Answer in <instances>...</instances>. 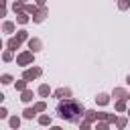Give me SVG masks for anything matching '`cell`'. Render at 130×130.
I'll return each instance as SVG.
<instances>
[{
  "instance_id": "6da1fadb",
  "label": "cell",
  "mask_w": 130,
  "mask_h": 130,
  "mask_svg": "<svg viewBox=\"0 0 130 130\" xmlns=\"http://www.w3.org/2000/svg\"><path fill=\"white\" fill-rule=\"evenodd\" d=\"M57 114L61 120L69 122V124H79L81 118L85 116V106L83 102L75 100V98H67V100H59L57 104Z\"/></svg>"
},
{
  "instance_id": "7a4b0ae2",
  "label": "cell",
  "mask_w": 130,
  "mask_h": 130,
  "mask_svg": "<svg viewBox=\"0 0 130 130\" xmlns=\"http://www.w3.org/2000/svg\"><path fill=\"white\" fill-rule=\"evenodd\" d=\"M35 55H37V53H32L30 49H24V51H20V53L16 55V59H14V61H16V65H18V67H22V69H24V67L35 65Z\"/></svg>"
},
{
  "instance_id": "3957f363",
  "label": "cell",
  "mask_w": 130,
  "mask_h": 130,
  "mask_svg": "<svg viewBox=\"0 0 130 130\" xmlns=\"http://www.w3.org/2000/svg\"><path fill=\"white\" fill-rule=\"evenodd\" d=\"M47 16H49V8H47V6H41V8H39L30 18H32V22H35V24H41V22H45V18H47Z\"/></svg>"
},
{
  "instance_id": "277c9868",
  "label": "cell",
  "mask_w": 130,
  "mask_h": 130,
  "mask_svg": "<svg viewBox=\"0 0 130 130\" xmlns=\"http://www.w3.org/2000/svg\"><path fill=\"white\" fill-rule=\"evenodd\" d=\"M53 98L67 100V98H73V91H71V87H57V89H53Z\"/></svg>"
},
{
  "instance_id": "5b68a950",
  "label": "cell",
  "mask_w": 130,
  "mask_h": 130,
  "mask_svg": "<svg viewBox=\"0 0 130 130\" xmlns=\"http://www.w3.org/2000/svg\"><path fill=\"white\" fill-rule=\"evenodd\" d=\"M26 47H28L32 53H39V51H43V41H41L39 37H30V39L26 41Z\"/></svg>"
},
{
  "instance_id": "8992f818",
  "label": "cell",
  "mask_w": 130,
  "mask_h": 130,
  "mask_svg": "<svg viewBox=\"0 0 130 130\" xmlns=\"http://www.w3.org/2000/svg\"><path fill=\"white\" fill-rule=\"evenodd\" d=\"M114 110L120 112V114H126L128 112V98H120L114 102Z\"/></svg>"
},
{
  "instance_id": "52a82bcc",
  "label": "cell",
  "mask_w": 130,
  "mask_h": 130,
  "mask_svg": "<svg viewBox=\"0 0 130 130\" xmlns=\"http://www.w3.org/2000/svg\"><path fill=\"white\" fill-rule=\"evenodd\" d=\"M93 100H95V104H98V106H102V108H104V106H108V104L112 102V93H104V91H102V93H98Z\"/></svg>"
},
{
  "instance_id": "ba28073f",
  "label": "cell",
  "mask_w": 130,
  "mask_h": 130,
  "mask_svg": "<svg viewBox=\"0 0 130 130\" xmlns=\"http://www.w3.org/2000/svg\"><path fill=\"white\" fill-rule=\"evenodd\" d=\"M37 93H39L41 98H49V95H53V89H51L49 83H41V85L37 87Z\"/></svg>"
},
{
  "instance_id": "9c48e42d",
  "label": "cell",
  "mask_w": 130,
  "mask_h": 130,
  "mask_svg": "<svg viewBox=\"0 0 130 130\" xmlns=\"http://www.w3.org/2000/svg\"><path fill=\"white\" fill-rule=\"evenodd\" d=\"M2 32H6V35H14V32H16V22H12V20H4V22H2Z\"/></svg>"
},
{
  "instance_id": "30bf717a",
  "label": "cell",
  "mask_w": 130,
  "mask_h": 130,
  "mask_svg": "<svg viewBox=\"0 0 130 130\" xmlns=\"http://www.w3.org/2000/svg\"><path fill=\"white\" fill-rule=\"evenodd\" d=\"M32 100H35V91H32V89L26 87L24 91H20V102H22V104H30Z\"/></svg>"
},
{
  "instance_id": "8fae6325",
  "label": "cell",
  "mask_w": 130,
  "mask_h": 130,
  "mask_svg": "<svg viewBox=\"0 0 130 130\" xmlns=\"http://www.w3.org/2000/svg\"><path fill=\"white\" fill-rule=\"evenodd\" d=\"M37 116H39V112H37L35 106H28V108L22 110V118H24V120H32V118H37Z\"/></svg>"
},
{
  "instance_id": "7c38bea8",
  "label": "cell",
  "mask_w": 130,
  "mask_h": 130,
  "mask_svg": "<svg viewBox=\"0 0 130 130\" xmlns=\"http://www.w3.org/2000/svg\"><path fill=\"white\" fill-rule=\"evenodd\" d=\"M6 47H8V49H12V51L16 53V49H20V47H22V43L16 39V35H12V37L6 41Z\"/></svg>"
},
{
  "instance_id": "4fadbf2b",
  "label": "cell",
  "mask_w": 130,
  "mask_h": 130,
  "mask_svg": "<svg viewBox=\"0 0 130 130\" xmlns=\"http://www.w3.org/2000/svg\"><path fill=\"white\" fill-rule=\"evenodd\" d=\"M37 122H39L41 126H51V124H53V118H51L49 114H43V112H41V114L37 116Z\"/></svg>"
},
{
  "instance_id": "5bb4252c",
  "label": "cell",
  "mask_w": 130,
  "mask_h": 130,
  "mask_svg": "<svg viewBox=\"0 0 130 130\" xmlns=\"http://www.w3.org/2000/svg\"><path fill=\"white\" fill-rule=\"evenodd\" d=\"M20 124H22V120H20V116H8V126L12 128V130H18L20 128Z\"/></svg>"
},
{
  "instance_id": "9a60e30c",
  "label": "cell",
  "mask_w": 130,
  "mask_h": 130,
  "mask_svg": "<svg viewBox=\"0 0 130 130\" xmlns=\"http://www.w3.org/2000/svg\"><path fill=\"white\" fill-rule=\"evenodd\" d=\"M30 20H32V18H30V14H28V12H18V14H16V22H18V24H22V26H24V24H28Z\"/></svg>"
},
{
  "instance_id": "2e32d148",
  "label": "cell",
  "mask_w": 130,
  "mask_h": 130,
  "mask_svg": "<svg viewBox=\"0 0 130 130\" xmlns=\"http://www.w3.org/2000/svg\"><path fill=\"white\" fill-rule=\"evenodd\" d=\"M112 98H114V100L128 98V91H126V87H114V89H112Z\"/></svg>"
},
{
  "instance_id": "e0dca14e",
  "label": "cell",
  "mask_w": 130,
  "mask_h": 130,
  "mask_svg": "<svg viewBox=\"0 0 130 130\" xmlns=\"http://www.w3.org/2000/svg\"><path fill=\"white\" fill-rule=\"evenodd\" d=\"M83 120H87L89 124H95V122H98V110H85Z\"/></svg>"
},
{
  "instance_id": "ac0fdd59",
  "label": "cell",
  "mask_w": 130,
  "mask_h": 130,
  "mask_svg": "<svg viewBox=\"0 0 130 130\" xmlns=\"http://www.w3.org/2000/svg\"><path fill=\"white\" fill-rule=\"evenodd\" d=\"M14 59H16V57H14V51L6 47V49L2 51V61H4V63H10V61H14Z\"/></svg>"
},
{
  "instance_id": "d6986e66",
  "label": "cell",
  "mask_w": 130,
  "mask_h": 130,
  "mask_svg": "<svg viewBox=\"0 0 130 130\" xmlns=\"http://www.w3.org/2000/svg\"><path fill=\"white\" fill-rule=\"evenodd\" d=\"M26 87H28V81H26L24 77H20V79H16V81H14V89H16L18 93H20V91H24Z\"/></svg>"
},
{
  "instance_id": "ffe728a7",
  "label": "cell",
  "mask_w": 130,
  "mask_h": 130,
  "mask_svg": "<svg viewBox=\"0 0 130 130\" xmlns=\"http://www.w3.org/2000/svg\"><path fill=\"white\" fill-rule=\"evenodd\" d=\"M114 126H116L118 130L126 128V126H128V114H126V116H118V118H116V124H114Z\"/></svg>"
},
{
  "instance_id": "44dd1931",
  "label": "cell",
  "mask_w": 130,
  "mask_h": 130,
  "mask_svg": "<svg viewBox=\"0 0 130 130\" xmlns=\"http://www.w3.org/2000/svg\"><path fill=\"white\" fill-rule=\"evenodd\" d=\"M16 39H18L20 43H26V41L30 39V35H28L26 28H20V30H16Z\"/></svg>"
},
{
  "instance_id": "7402d4cb",
  "label": "cell",
  "mask_w": 130,
  "mask_h": 130,
  "mask_svg": "<svg viewBox=\"0 0 130 130\" xmlns=\"http://www.w3.org/2000/svg\"><path fill=\"white\" fill-rule=\"evenodd\" d=\"M22 77H24V79H26V81H28V83H30V81H35V79H37V75H35V73H32V67H24V71H22Z\"/></svg>"
},
{
  "instance_id": "603a6c76",
  "label": "cell",
  "mask_w": 130,
  "mask_h": 130,
  "mask_svg": "<svg viewBox=\"0 0 130 130\" xmlns=\"http://www.w3.org/2000/svg\"><path fill=\"white\" fill-rule=\"evenodd\" d=\"M39 8H41V6H39L37 2H32V4H30V2H26V4H24V12H28L30 16H32V14H35Z\"/></svg>"
},
{
  "instance_id": "cb8c5ba5",
  "label": "cell",
  "mask_w": 130,
  "mask_h": 130,
  "mask_svg": "<svg viewBox=\"0 0 130 130\" xmlns=\"http://www.w3.org/2000/svg\"><path fill=\"white\" fill-rule=\"evenodd\" d=\"M12 12H14V14H18V12H24V2H20V0H14V2H12Z\"/></svg>"
},
{
  "instance_id": "d4e9b609",
  "label": "cell",
  "mask_w": 130,
  "mask_h": 130,
  "mask_svg": "<svg viewBox=\"0 0 130 130\" xmlns=\"http://www.w3.org/2000/svg\"><path fill=\"white\" fill-rule=\"evenodd\" d=\"M0 83H2V85H10V83H14V77H12L10 73H2V75H0Z\"/></svg>"
},
{
  "instance_id": "484cf974",
  "label": "cell",
  "mask_w": 130,
  "mask_h": 130,
  "mask_svg": "<svg viewBox=\"0 0 130 130\" xmlns=\"http://www.w3.org/2000/svg\"><path fill=\"white\" fill-rule=\"evenodd\" d=\"M116 4H118V10H120V12H126V10H130V0H118Z\"/></svg>"
},
{
  "instance_id": "4316f807",
  "label": "cell",
  "mask_w": 130,
  "mask_h": 130,
  "mask_svg": "<svg viewBox=\"0 0 130 130\" xmlns=\"http://www.w3.org/2000/svg\"><path fill=\"white\" fill-rule=\"evenodd\" d=\"M32 106L37 108V112H39V114H41V112H47V102H45V100H39V102H35Z\"/></svg>"
},
{
  "instance_id": "83f0119b",
  "label": "cell",
  "mask_w": 130,
  "mask_h": 130,
  "mask_svg": "<svg viewBox=\"0 0 130 130\" xmlns=\"http://www.w3.org/2000/svg\"><path fill=\"white\" fill-rule=\"evenodd\" d=\"M110 126H112V124H110L108 120H98V122H95V128H98V130H108Z\"/></svg>"
},
{
  "instance_id": "f1b7e54d",
  "label": "cell",
  "mask_w": 130,
  "mask_h": 130,
  "mask_svg": "<svg viewBox=\"0 0 130 130\" xmlns=\"http://www.w3.org/2000/svg\"><path fill=\"white\" fill-rule=\"evenodd\" d=\"M91 126H93V124H89L87 120H81V122H79V128H81V130H87V128H91Z\"/></svg>"
},
{
  "instance_id": "f546056e",
  "label": "cell",
  "mask_w": 130,
  "mask_h": 130,
  "mask_svg": "<svg viewBox=\"0 0 130 130\" xmlns=\"http://www.w3.org/2000/svg\"><path fill=\"white\" fill-rule=\"evenodd\" d=\"M6 118H8V110L2 106V108H0V120H6Z\"/></svg>"
},
{
  "instance_id": "4dcf8cb0",
  "label": "cell",
  "mask_w": 130,
  "mask_h": 130,
  "mask_svg": "<svg viewBox=\"0 0 130 130\" xmlns=\"http://www.w3.org/2000/svg\"><path fill=\"white\" fill-rule=\"evenodd\" d=\"M116 118H118L116 114H110V112H108V122H110V124H116Z\"/></svg>"
},
{
  "instance_id": "1f68e13d",
  "label": "cell",
  "mask_w": 130,
  "mask_h": 130,
  "mask_svg": "<svg viewBox=\"0 0 130 130\" xmlns=\"http://www.w3.org/2000/svg\"><path fill=\"white\" fill-rule=\"evenodd\" d=\"M98 120H108V112H98Z\"/></svg>"
},
{
  "instance_id": "d6a6232c",
  "label": "cell",
  "mask_w": 130,
  "mask_h": 130,
  "mask_svg": "<svg viewBox=\"0 0 130 130\" xmlns=\"http://www.w3.org/2000/svg\"><path fill=\"white\" fill-rule=\"evenodd\" d=\"M35 2H37L39 6H47V0H35Z\"/></svg>"
},
{
  "instance_id": "836d02e7",
  "label": "cell",
  "mask_w": 130,
  "mask_h": 130,
  "mask_svg": "<svg viewBox=\"0 0 130 130\" xmlns=\"http://www.w3.org/2000/svg\"><path fill=\"white\" fill-rule=\"evenodd\" d=\"M126 85H130V75H126Z\"/></svg>"
},
{
  "instance_id": "e575fe53",
  "label": "cell",
  "mask_w": 130,
  "mask_h": 130,
  "mask_svg": "<svg viewBox=\"0 0 130 130\" xmlns=\"http://www.w3.org/2000/svg\"><path fill=\"white\" fill-rule=\"evenodd\" d=\"M126 114H128V118H130V108H128V112H126Z\"/></svg>"
},
{
  "instance_id": "d590c367",
  "label": "cell",
  "mask_w": 130,
  "mask_h": 130,
  "mask_svg": "<svg viewBox=\"0 0 130 130\" xmlns=\"http://www.w3.org/2000/svg\"><path fill=\"white\" fill-rule=\"evenodd\" d=\"M20 2H24V4H26V2H28V0H20Z\"/></svg>"
},
{
  "instance_id": "8d00e7d4",
  "label": "cell",
  "mask_w": 130,
  "mask_h": 130,
  "mask_svg": "<svg viewBox=\"0 0 130 130\" xmlns=\"http://www.w3.org/2000/svg\"><path fill=\"white\" fill-rule=\"evenodd\" d=\"M128 102H130V93H128Z\"/></svg>"
}]
</instances>
